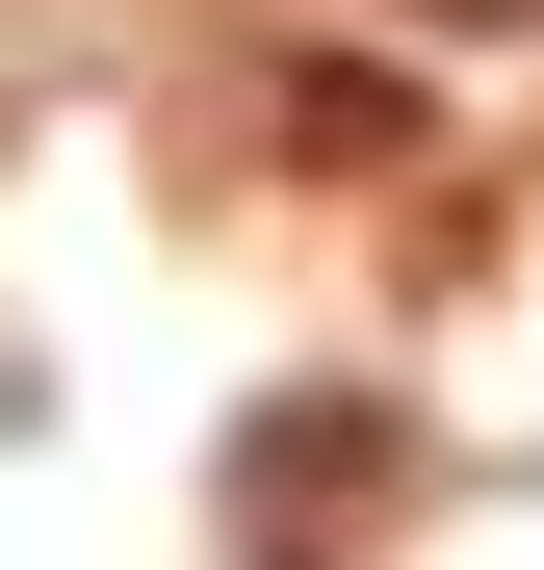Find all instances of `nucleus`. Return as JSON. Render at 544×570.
Returning a JSON list of instances; mask_svg holds the SVG:
<instances>
[]
</instances>
